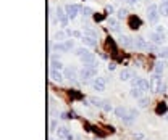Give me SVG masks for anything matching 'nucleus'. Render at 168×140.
Listing matches in <instances>:
<instances>
[{
  "instance_id": "nucleus-1",
  "label": "nucleus",
  "mask_w": 168,
  "mask_h": 140,
  "mask_svg": "<svg viewBox=\"0 0 168 140\" xmlns=\"http://www.w3.org/2000/svg\"><path fill=\"white\" fill-rule=\"evenodd\" d=\"M158 18H160V10L155 3H150L147 6V19H149V23L152 24H157L158 23Z\"/></svg>"
},
{
  "instance_id": "nucleus-2",
  "label": "nucleus",
  "mask_w": 168,
  "mask_h": 140,
  "mask_svg": "<svg viewBox=\"0 0 168 140\" xmlns=\"http://www.w3.org/2000/svg\"><path fill=\"white\" fill-rule=\"evenodd\" d=\"M50 48L52 50H60V52H69L71 48H74V42L71 39H66L65 42H57V44L50 42Z\"/></svg>"
},
{
  "instance_id": "nucleus-3",
  "label": "nucleus",
  "mask_w": 168,
  "mask_h": 140,
  "mask_svg": "<svg viewBox=\"0 0 168 140\" xmlns=\"http://www.w3.org/2000/svg\"><path fill=\"white\" fill-rule=\"evenodd\" d=\"M97 76V69L95 68H90V66H82V69L79 71V79L82 82H86L89 79H92Z\"/></svg>"
},
{
  "instance_id": "nucleus-4",
  "label": "nucleus",
  "mask_w": 168,
  "mask_h": 140,
  "mask_svg": "<svg viewBox=\"0 0 168 140\" xmlns=\"http://www.w3.org/2000/svg\"><path fill=\"white\" fill-rule=\"evenodd\" d=\"M131 87H137L142 92H149L150 90V82L144 79V78H137V79H131Z\"/></svg>"
},
{
  "instance_id": "nucleus-5",
  "label": "nucleus",
  "mask_w": 168,
  "mask_h": 140,
  "mask_svg": "<svg viewBox=\"0 0 168 140\" xmlns=\"http://www.w3.org/2000/svg\"><path fill=\"white\" fill-rule=\"evenodd\" d=\"M55 15H57V19H58V23H60V26L61 27H68V23H69V18H68V15H66V11H65V8H61V6H58L57 8V11H55Z\"/></svg>"
},
{
  "instance_id": "nucleus-6",
  "label": "nucleus",
  "mask_w": 168,
  "mask_h": 140,
  "mask_svg": "<svg viewBox=\"0 0 168 140\" xmlns=\"http://www.w3.org/2000/svg\"><path fill=\"white\" fill-rule=\"evenodd\" d=\"M90 86H92V89L97 90V92H103L105 87H107V81H105L103 78H95L92 82H90Z\"/></svg>"
},
{
  "instance_id": "nucleus-7",
  "label": "nucleus",
  "mask_w": 168,
  "mask_h": 140,
  "mask_svg": "<svg viewBox=\"0 0 168 140\" xmlns=\"http://www.w3.org/2000/svg\"><path fill=\"white\" fill-rule=\"evenodd\" d=\"M65 11H66V15H68V18L69 19H74L76 16H78V13L81 11V6L79 5H66L65 6Z\"/></svg>"
},
{
  "instance_id": "nucleus-8",
  "label": "nucleus",
  "mask_w": 168,
  "mask_h": 140,
  "mask_svg": "<svg viewBox=\"0 0 168 140\" xmlns=\"http://www.w3.org/2000/svg\"><path fill=\"white\" fill-rule=\"evenodd\" d=\"M160 86H162V78H160V74H153L150 78V92H158Z\"/></svg>"
},
{
  "instance_id": "nucleus-9",
  "label": "nucleus",
  "mask_w": 168,
  "mask_h": 140,
  "mask_svg": "<svg viewBox=\"0 0 168 140\" xmlns=\"http://www.w3.org/2000/svg\"><path fill=\"white\" fill-rule=\"evenodd\" d=\"M149 37H150V42H153V44H157V45H163V42H165V34H160V32H155V31H152L149 34Z\"/></svg>"
},
{
  "instance_id": "nucleus-10",
  "label": "nucleus",
  "mask_w": 168,
  "mask_h": 140,
  "mask_svg": "<svg viewBox=\"0 0 168 140\" xmlns=\"http://www.w3.org/2000/svg\"><path fill=\"white\" fill-rule=\"evenodd\" d=\"M118 42L124 48H134V39H131L129 36H120L118 37Z\"/></svg>"
},
{
  "instance_id": "nucleus-11",
  "label": "nucleus",
  "mask_w": 168,
  "mask_h": 140,
  "mask_svg": "<svg viewBox=\"0 0 168 140\" xmlns=\"http://www.w3.org/2000/svg\"><path fill=\"white\" fill-rule=\"evenodd\" d=\"M147 45H149V42H147L142 36H137L134 39V48L136 50H147Z\"/></svg>"
},
{
  "instance_id": "nucleus-12",
  "label": "nucleus",
  "mask_w": 168,
  "mask_h": 140,
  "mask_svg": "<svg viewBox=\"0 0 168 140\" xmlns=\"http://www.w3.org/2000/svg\"><path fill=\"white\" fill-rule=\"evenodd\" d=\"M63 76L68 79V81H74L76 78H79V74H78V71H76L74 68H66V69H63Z\"/></svg>"
},
{
  "instance_id": "nucleus-13",
  "label": "nucleus",
  "mask_w": 168,
  "mask_h": 140,
  "mask_svg": "<svg viewBox=\"0 0 168 140\" xmlns=\"http://www.w3.org/2000/svg\"><path fill=\"white\" fill-rule=\"evenodd\" d=\"M81 61H82V66H89V65H92V63H95V55L87 52L81 57Z\"/></svg>"
},
{
  "instance_id": "nucleus-14",
  "label": "nucleus",
  "mask_w": 168,
  "mask_h": 140,
  "mask_svg": "<svg viewBox=\"0 0 168 140\" xmlns=\"http://www.w3.org/2000/svg\"><path fill=\"white\" fill-rule=\"evenodd\" d=\"M132 78H134V71H132V69H121V73H120V81L121 82L131 81Z\"/></svg>"
},
{
  "instance_id": "nucleus-15",
  "label": "nucleus",
  "mask_w": 168,
  "mask_h": 140,
  "mask_svg": "<svg viewBox=\"0 0 168 140\" xmlns=\"http://www.w3.org/2000/svg\"><path fill=\"white\" fill-rule=\"evenodd\" d=\"M81 42H82L86 47H90V48H95V47H97V39L90 37V36H82Z\"/></svg>"
},
{
  "instance_id": "nucleus-16",
  "label": "nucleus",
  "mask_w": 168,
  "mask_h": 140,
  "mask_svg": "<svg viewBox=\"0 0 168 140\" xmlns=\"http://www.w3.org/2000/svg\"><path fill=\"white\" fill-rule=\"evenodd\" d=\"M63 78H65V76H63V73L61 71H57V69H50V79H52V82H61L63 81Z\"/></svg>"
},
{
  "instance_id": "nucleus-17",
  "label": "nucleus",
  "mask_w": 168,
  "mask_h": 140,
  "mask_svg": "<svg viewBox=\"0 0 168 140\" xmlns=\"http://www.w3.org/2000/svg\"><path fill=\"white\" fill-rule=\"evenodd\" d=\"M107 24H108V27H110L111 31H115V32H120V26H118V19H116V18L110 16V18L107 19Z\"/></svg>"
},
{
  "instance_id": "nucleus-18",
  "label": "nucleus",
  "mask_w": 168,
  "mask_h": 140,
  "mask_svg": "<svg viewBox=\"0 0 168 140\" xmlns=\"http://www.w3.org/2000/svg\"><path fill=\"white\" fill-rule=\"evenodd\" d=\"M165 66H166V63H163V61H157L155 65H153V73L162 76L163 71H165Z\"/></svg>"
},
{
  "instance_id": "nucleus-19",
  "label": "nucleus",
  "mask_w": 168,
  "mask_h": 140,
  "mask_svg": "<svg viewBox=\"0 0 168 140\" xmlns=\"http://www.w3.org/2000/svg\"><path fill=\"white\" fill-rule=\"evenodd\" d=\"M129 27L131 29H139V27H141V19L137 16H131L129 18Z\"/></svg>"
},
{
  "instance_id": "nucleus-20",
  "label": "nucleus",
  "mask_w": 168,
  "mask_h": 140,
  "mask_svg": "<svg viewBox=\"0 0 168 140\" xmlns=\"http://www.w3.org/2000/svg\"><path fill=\"white\" fill-rule=\"evenodd\" d=\"M142 90L141 89H137V87H132L131 90H129V95L132 97V98H136V100H139V98H141V97H142Z\"/></svg>"
},
{
  "instance_id": "nucleus-21",
  "label": "nucleus",
  "mask_w": 168,
  "mask_h": 140,
  "mask_svg": "<svg viewBox=\"0 0 168 140\" xmlns=\"http://www.w3.org/2000/svg\"><path fill=\"white\" fill-rule=\"evenodd\" d=\"M68 134H69V130H68V127H65V126H61V127L57 129V137L58 138H66Z\"/></svg>"
},
{
  "instance_id": "nucleus-22",
  "label": "nucleus",
  "mask_w": 168,
  "mask_h": 140,
  "mask_svg": "<svg viewBox=\"0 0 168 140\" xmlns=\"http://www.w3.org/2000/svg\"><path fill=\"white\" fill-rule=\"evenodd\" d=\"M128 111H129V110H128V108H124V106H116V108H115V114L121 119L123 116L128 114Z\"/></svg>"
},
{
  "instance_id": "nucleus-23",
  "label": "nucleus",
  "mask_w": 168,
  "mask_h": 140,
  "mask_svg": "<svg viewBox=\"0 0 168 140\" xmlns=\"http://www.w3.org/2000/svg\"><path fill=\"white\" fill-rule=\"evenodd\" d=\"M158 10H160V15L165 16V18H168V3L165 2V0L158 5Z\"/></svg>"
},
{
  "instance_id": "nucleus-24",
  "label": "nucleus",
  "mask_w": 168,
  "mask_h": 140,
  "mask_svg": "<svg viewBox=\"0 0 168 140\" xmlns=\"http://www.w3.org/2000/svg\"><path fill=\"white\" fill-rule=\"evenodd\" d=\"M149 103H150L149 97H141V98L137 100V106L139 108H147V106H149Z\"/></svg>"
},
{
  "instance_id": "nucleus-25",
  "label": "nucleus",
  "mask_w": 168,
  "mask_h": 140,
  "mask_svg": "<svg viewBox=\"0 0 168 140\" xmlns=\"http://www.w3.org/2000/svg\"><path fill=\"white\" fill-rule=\"evenodd\" d=\"M50 69H57V71H63V63L60 60H52Z\"/></svg>"
},
{
  "instance_id": "nucleus-26",
  "label": "nucleus",
  "mask_w": 168,
  "mask_h": 140,
  "mask_svg": "<svg viewBox=\"0 0 168 140\" xmlns=\"http://www.w3.org/2000/svg\"><path fill=\"white\" fill-rule=\"evenodd\" d=\"M89 102L92 103L94 106H97V108H102V105H103V100L102 98H97V97H90Z\"/></svg>"
},
{
  "instance_id": "nucleus-27",
  "label": "nucleus",
  "mask_w": 168,
  "mask_h": 140,
  "mask_svg": "<svg viewBox=\"0 0 168 140\" xmlns=\"http://www.w3.org/2000/svg\"><path fill=\"white\" fill-rule=\"evenodd\" d=\"M134 119H136V118L132 116V114H129V113L126 114V116H123V118H121V121H123L124 124H128V126H131L132 122H134Z\"/></svg>"
},
{
  "instance_id": "nucleus-28",
  "label": "nucleus",
  "mask_w": 168,
  "mask_h": 140,
  "mask_svg": "<svg viewBox=\"0 0 168 140\" xmlns=\"http://www.w3.org/2000/svg\"><path fill=\"white\" fill-rule=\"evenodd\" d=\"M157 55H158L160 58H163V60H168V47H162L157 52Z\"/></svg>"
},
{
  "instance_id": "nucleus-29",
  "label": "nucleus",
  "mask_w": 168,
  "mask_h": 140,
  "mask_svg": "<svg viewBox=\"0 0 168 140\" xmlns=\"http://www.w3.org/2000/svg\"><path fill=\"white\" fill-rule=\"evenodd\" d=\"M81 15L82 16H92V8H90V6H82L81 8Z\"/></svg>"
},
{
  "instance_id": "nucleus-30",
  "label": "nucleus",
  "mask_w": 168,
  "mask_h": 140,
  "mask_svg": "<svg viewBox=\"0 0 168 140\" xmlns=\"http://www.w3.org/2000/svg\"><path fill=\"white\" fill-rule=\"evenodd\" d=\"M102 110L105 111V113H110L111 110H113V106H111V103L108 100H103V105H102Z\"/></svg>"
},
{
  "instance_id": "nucleus-31",
  "label": "nucleus",
  "mask_w": 168,
  "mask_h": 140,
  "mask_svg": "<svg viewBox=\"0 0 168 140\" xmlns=\"http://www.w3.org/2000/svg\"><path fill=\"white\" fill-rule=\"evenodd\" d=\"M84 36H90V37L97 39V31L90 29V27H86V29H84Z\"/></svg>"
},
{
  "instance_id": "nucleus-32",
  "label": "nucleus",
  "mask_w": 168,
  "mask_h": 140,
  "mask_svg": "<svg viewBox=\"0 0 168 140\" xmlns=\"http://www.w3.org/2000/svg\"><path fill=\"white\" fill-rule=\"evenodd\" d=\"M126 16H128V10H126V8H120V10H118V13H116V18L118 19H123Z\"/></svg>"
},
{
  "instance_id": "nucleus-33",
  "label": "nucleus",
  "mask_w": 168,
  "mask_h": 140,
  "mask_svg": "<svg viewBox=\"0 0 168 140\" xmlns=\"http://www.w3.org/2000/svg\"><path fill=\"white\" fill-rule=\"evenodd\" d=\"M132 138H134V140H144L145 134H144V132H134V134H132Z\"/></svg>"
},
{
  "instance_id": "nucleus-34",
  "label": "nucleus",
  "mask_w": 168,
  "mask_h": 140,
  "mask_svg": "<svg viewBox=\"0 0 168 140\" xmlns=\"http://www.w3.org/2000/svg\"><path fill=\"white\" fill-rule=\"evenodd\" d=\"M157 47H158L157 44H153V42H149V45H147V50H149V52H158Z\"/></svg>"
},
{
  "instance_id": "nucleus-35",
  "label": "nucleus",
  "mask_w": 168,
  "mask_h": 140,
  "mask_svg": "<svg viewBox=\"0 0 168 140\" xmlns=\"http://www.w3.org/2000/svg\"><path fill=\"white\" fill-rule=\"evenodd\" d=\"M84 53H87V50H86V48H82V47H78L74 50V55H78V57H82Z\"/></svg>"
},
{
  "instance_id": "nucleus-36",
  "label": "nucleus",
  "mask_w": 168,
  "mask_h": 140,
  "mask_svg": "<svg viewBox=\"0 0 168 140\" xmlns=\"http://www.w3.org/2000/svg\"><path fill=\"white\" fill-rule=\"evenodd\" d=\"M65 37H68V36H66V32H63V31H58V32L53 36V39H57V40H58V39L61 40V39H65Z\"/></svg>"
},
{
  "instance_id": "nucleus-37",
  "label": "nucleus",
  "mask_w": 168,
  "mask_h": 140,
  "mask_svg": "<svg viewBox=\"0 0 168 140\" xmlns=\"http://www.w3.org/2000/svg\"><path fill=\"white\" fill-rule=\"evenodd\" d=\"M57 129H58L57 121H55L53 118H52V119H50V130H52V132H57Z\"/></svg>"
},
{
  "instance_id": "nucleus-38",
  "label": "nucleus",
  "mask_w": 168,
  "mask_h": 140,
  "mask_svg": "<svg viewBox=\"0 0 168 140\" xmlns=\"http://www.w3.org/2000/svg\"><path fill=\"white\" fill-rule=\"evenodd\" d=\"M155 32H160V34H165V27L162 24H157L155 26Z\"/></svg>"
},
{
  "instance_id": "nucleus-39",
  "label": "nucleus",
  "mask_w": 168,
  "mask_h": 140,
  "mask_svg": "<svg viewBox=\"0 0 168 140\" xmlns=\"http://www.w3.org/2000/svg\"><path fill=\"white\" fill-rule=\"evenodd\" d=\"M105 11H107L108 15H111V13L115 11V6L113 5H107V6H105Z\"/></svg>"
},
{
  "instance_id": "nucleus-40",
  "label": "nucleus",
  "mask_w": 168,
  "mask_h": 140,
  "mask_svg": "<svg viewBox=\"0 0 168 140\" xmlns=\"http://www.w3.org/2000/svg\"><path fill=\"white\" fill-rule=\"evenodd\" d=\"M128 113H129V114H132L134 118H137V116H139V111H137V110H134V108H129Z\"/></svg>"
},
{
  "instance_id": "nucleus-41",
  "label": "nucleus",
  "mask_w": 168,
  "mask_h": 140,
  "mask_svg": "<svg viewBox=\"0 0 168 140\" xmlns=\"http://www.w3.org/2000/svg\"><path fill=\"white\" fill-rule=\"evenodd\" d=\"M73 37H78V39H82V32H81V31H74V32H73Z\"/></svg>"
},
{
  "instance_id": "nucleus-42",
  "label": "nucleus",
  "mask_w": 168,
  "mask_h": 140,
  "mask_svg": "<svg viewBox=\"0 0 168 140\" xmlns=\"http://www.w3.org/2000/svg\"><path fill=\"white\" fill-rule=\"evenodd\" d=\"M107 68H108V71H113V69L116 68V65H115V63H108V66H107Z\"/></svg>"
},
{
  "instance_id": "nucleus-43",
  "label": "nucleus",
  "mask_w": 168,
  "mask_h": 140,
  "mask_svg": "<svg viewBox=\"0 0 168 140\" xmlns=\"http://www.w3.org/2000/svg\"><path fill=\"white\" fill-rule=\"evenodd\" d=\"M165 90H166V84H165V82H162V86H160L158 92H165Z\"/></svg>"
},
{
  "instance_id": "nucleus-44",
  "label": "nucleus",
  "mask_w": 168,
  "mask_h": 140,
  "mask_svg": "<svg viewBox=\"0 0 168 140\" xmlns=\"http://www.w3.org/2000/svg\"><path fill=\"white\" fill-rule=\"evenodd\" d=\"M65 140H74V135H73V134H68Z\"/></svg>"
},
{
  "instance_id": "nucleus-45",
  "label": "nucleus",
  "mask_w": 168,
  "mask_h": 140,
  "mask_svg": "<svg viewBox=\"0 0 168 140\" xmlns=\"http://www.w3.org/2000/svg\"><path fill=\"white\" fill-rule=\"evenodd\" d=\"M60 118H61V119H68V118H69V116H68L66 113H61V114H60Z\"/></svg>"
},
{
  "instance_id": "nucleus-46",
  "label": "nucleus",
  "mask_w": 168,
  "mask_h": 140,
  "mask_svg": "<svg viewBox=\"0 0 168 140\" xmlns=\"http://www.w3.org/2000/svg\"><path fill=\"white\" fill-rule=\"evenodd\" d=\"M137 2H139V0H128V3H129V5H136Z\"/></svg>"
}]
</instances>
